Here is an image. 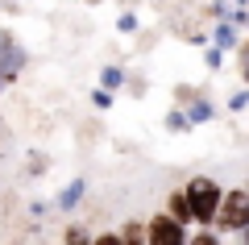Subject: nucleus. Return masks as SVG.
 <instances>
[{
  "label": "nucleus",
  "mask_w": 249,
  "mask_h": 245,
  "mask_svg": "<svg viewBox=\"0 0 249 245\" xmlns=\"http://www.w3.org/2000/svg\"><path fill=\"white\" fill-rule=\"evenodd\" d=\"M208 116H212V104H208V100H196V104H191V113H187V121L196 125V121H208Z\"/></svg>",
  "instance_id": "6e6552de"
},
{
  "label": "nucleus",
  "mask_w": 249,
  "mask_h": 245,
  "mask_svg": "<svg viewBox=\"0 0 249 245\" xmlns=\"http://www.w3.org/2000/svg\"><path fill=\"white\" fill-rule=\"evenodd\" d=\"M166 216L178 220V225H196V212H191L187 191H170V200H166Z\"/></svg>",
  "instance_id": "20e7f679"
},
{
  "label": "nucleus",
  "mask_w": 249,
  "mask_h": 245,
  "mask_svg": "<svg viewBox=\"0 0 249 245\" xmlns=\"http://www.w3.org/2000/svg\"><path fill=\"white\" fill-rule=\"evenodd\" d=\"M121 241L124 245H150V228H145L142 220H129V225L121 228Z\"/></svg>",
  "instance_id": "39448f33"
},
{
  "label": "nucleus",
  "mask_w": 249,
  "mask_h": 245,
  "mask_svg": "<svg viewBox=\"0 0 249 245\" xmlns=\"http://www.w3.org/2000/svg\"><path fill=\"white\" fill-rule=\"evenodd\" d=\"M0 50H9V38H4V34H0ZM0 62H4V67H9V75H13V67H17L21 58H4V54H0Z\"/></svg>",
  "instance_id": "9b49d317"
},
{
  "label": "nucleus",
  "mask_w": 249,
  "mask_h": 245,
  "mask_svg": "<svg viewBox=\"0 0 249 245\" xmlns=\"http://www.w3.org/2000/svg\"><path fill=\"white\" fill-rule=\"evenodd\" d=\"M166 125H170V129H187L191 121H187V113H170V116H166Z\"/></svg>",
  "instance_id": "9d476101"
},
{
  "label": "nucleus",
  "mask_w": 249,
  "mask_h": 245,
  "mask_svg": "<svg viewBox=\"0 0 249 245\" xmlns=\"http://www.w3.org/2000/svg\"><path fill=\"white\" fill-rule=\"evenodd\" d=\"M145 228H150V245H187L191 237H187V225H178V220H170L166 212L154 220H145Z\"/></svg>",
  "instance_id": "7ed1b4c3"
},
{
  "label": "nucleus",
  "mask_w": 249,
  "mask_h": 245,
  "mask_svg": "<svg viewBox=\"0 0 249 245\" xmlns=\"http://www.w3.org/2000/svg\"><path fill=\"white\" fill-rule=\"evenodd\" d=\"M241 75H245V79H249V42H245V46H241Z\"/></svg>",
  "instance_id": "ddd939ff"
},
{
  "label": "nucleus",
  "mask_w": 249,
  "mask_h": 245,
  "mask_svg": "<svg viewBox=\"0 0 249 245\" xmlns=\"http://www.w3.org/2000/svg\"><path fill=\"white\" fill-rule=\"evenodd\" d=\"M121 83V71H104V88H116Z\"/></svg>",
  "instance_id": "4468645a"
},
{
  "label": "nucleus",
  "mask_w": 249,
  "mask_h": 245,
  "mask_svg": "<svg viewBox=\"0 0 249 245\" xmlns=\"http://www.w3.org/2000/svg\"><path fill=\"white\" fill-rule=\"evenodd\" d=\"M96 245H124V241H121V233H100Z\"/></svg>",
  "instance_id": "f8f14e48"
},
{
  "label": "nucleus",
  "mask_w": 249,
  "mask_h": 245,
  "mask_svg": "<svg viewBox=\"0 0 249 245\" xmlns=\"http://www.w3.org/2000/svg\"><path fill=\"white\" fill-rule=\"evenodd\" d=\"M62 241H67V245H96V237H88V228H83V225H67Z\"/></svg>",
  "instance_id": "0eeeda50"
},
{
  "label": "nucleus",
  "mask_w": 249,
  "mask_h": 245,
  "mask_svg": "<svg viewBox=\"0 0 249 245\" xmlns=\"http://www.w3.org/2000/svg\"><path fill=\"white\" fill-rule=\"evenodd\" d=\"M79 200H83V183L75 179V183H67V191L58 195V208H62V212H71V208H75Z\"/></svg>",
  "instance_id": "423d86ee"
},
{
  "label": "nucleus",
  "mask_w": 249,
  "mask_h": 245,
  "mask_svg": "<svg viewBox=\"0 0 249 245\" xmlns=\"http://www.w3.org/2000/svg\"><path fill=\"white\" fill-rule=\"evenodd\" d=\"M249 220V191L245 187H237V191H224V204H220V216H216V225L224 228V233H241Z\"/></svg>",
  "instance_id": "f03ea898"
},
{
  "label": "nucleus",
  "mask_w": 249,
  "mask_h": 245,
  "mask_svg": "<svg viewBox=\"0 0 249 245\" xmlns=\"http://www.w3.org/2000/svg\"><path fill=\"white\" fill-rule=\"evenodd\" d=\"M4 83H9V75H0V88H4Z\"/></svg>",
  "instance_id": "dca6fc26"
},
{
  "label": "nucleus",
  "mask_w": 249,
  "mask_h": 245,
  "mask_svg": "<svg viewBox=\"0 0 249 245\" xmlns=\"http://www.w3.org/2000/svg\"><path fill=\"white\" fill-rule=\"evenodd\" d=\"M187 245H220V237H216L212 228H199V233L191 237V241H187Z\"/></svg>",
  "instance_id": "1a4fd4ad"
},
{
  "label": "nucleus",
  "mask_w": 249,
  "mask_h": 245,
  "mask_svg": "<svg viewBox=\"0 0 249 245\" xmlns=\"http://www.w3.org/2000/svg\"><path fill=\"white\" fill-rule=\"evenodd\" d=\"M183 191H187V200H191V212H196V225H212V220L220 216L224 191H220V183H216V179H208V175H196L191 183L183 187Z\"/></svg>",
  "instance_id": "f257e3e1"
},
{
  "label": "nucleus",
  "mask_w": 249,
  "mask_h": 245,
  "mask_svg": "<svg viewBox=\"0 0 249 245\" xmlns=\"http://www.w3.org/2000/svg\"><path fill=\"white\" fill-rule=\"evenodd\" d=\"M237 237H241V245H249V220H245V228H241Z\"/></svg>",
  "instance_id": "2eb2a0df"
}]
</instances>
